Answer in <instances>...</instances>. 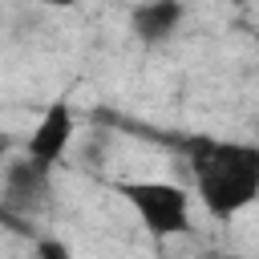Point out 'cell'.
<instances>
[{
  "mask_svg": "<svg viewBox=\"0 0 259 259\" xmlns=\"http://www.w3.org/2000/svg\"><path fill=\"white\" fill-rule=\"evenodd\" d=\"M36 251H40V255H57V259H65V255H69V247H65V243H36Z\"/></svg>",
  "mask_w": 259,
  "mask_h": 259,
  "instance_id": "cell-6",
  "label": "cell"
},
{
  "mask_svg": "<svg viewBox=\"0 0 259 259\" xmlns=\"http://www.w3.org/2000/svg\"><path fill=\"white\" fill-rule=\"evenodd\" d=\"M69 142H73V109H69L65 101H53V105L40 113V121L32 125V134H28V142H24V154H28L36 166L53 170V166L61 162V154L69 150Z\"/></svg>",
  "mask_w": 259,
  "mask_h": 259,
  "instance_id": "cell-4",
  "label": "cell"
},
{
  "mask_svg": "<svg viewBox=\"0 0 259 259\" xmlns=\"http://www.w3.org/2000/svg\"><path fill=\"white\" fill-rule=\"evenodd\" d=\"M194 198L210 219H235L259 198V146L251 142H190Z\"/></svg>",
  "mask_w": 259,
  "mask_h": 259,
  "instance_id": "cell-1",
  "label": "cell"
},
{
  "mask_svg": "<svg viewBox=\"0 0 259 259\" xmlns=\"http://www.w3.org/2000/svg\"><path fill=\"white\" fill-rule=\"evenodd\" d=\"M182 20H186L182 0H142V4L130 8V32H134V40H142L150 49L174 40Z\"/></svg>",
  "mask_w": 259,
  "mask_h": 259,
  "instance_id": "cell-5",
  "label": "cell"
},
{
  "mask_svg": "<svg viewBox=\"0 0 259 259\" xmlns=\"http://www.w3.org/2000/svg\"><path fill=\"white\" fill-rule=\"evenodd\" d=\"M117 194L138 214L142 231L154 239H178L190 231V190L166 178H125Z\"/></svg>",
  "mask_w": 259,
  "mask_h": 259,
  "instance_id": "cell-2",
  "label": "cell"
},
{
  "mask_svg": "<svg viewBox=\"0 0 259 259\" xmlns=\"http://www.w3.org/2000/svg\"><path fill=\"white\" fill-rule=\"evenodd\" d=\"M36 4H45V8H73V4H81V0H36Z\"/></svg>",
  "mask_w": 259,
  "mask_h": 259,
  "instance_id": "cell-7",
  "label": "cell"
},
{
  "mask_svg": "<svg viewBox=\"0 0 259 259\" xmlns=\"http://www.w3.org/2000/svg\"><path fill=\"white\" fill-rule=\"evenodd\" d=\"M49 174H53V170L36 166L28 154H24V158H12V162L4 166V194H0V202H4L8 210H16L20 219L36 214V210L49 202Z\"/></svg>",
  "mask_w": 259,
  "mask_h": 259,
  "instance_id": "cell-3",
  "label": "cell"
}]
</instances>
